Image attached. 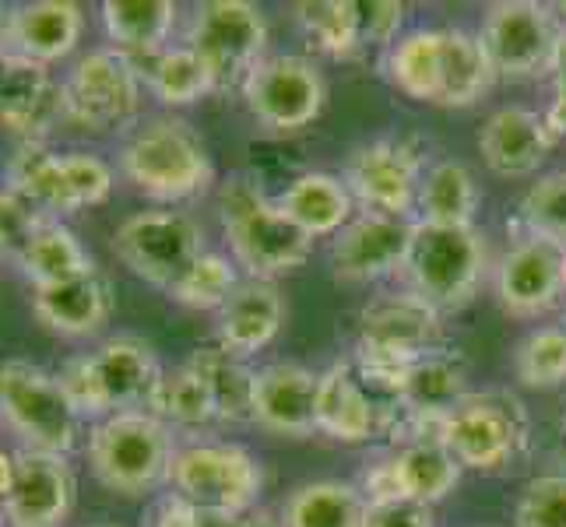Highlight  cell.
<instances>
[{
    "instance_id": "cell-45",
    "label": "cell",
    "mask_w": 566,
    "mask_h": 527,
    "mask_svg": "<svg viewBox=\"0 0 566 527\" xmlns=\"http://www.w3.org/2000/svg\"><path fill=\"white\" fill-rule=\"evenodd\" d=\"M356 18H359L363 50L390 46L405 22V4H398V0H356Z\"/></svg>"
},
{
    "instance_id": "cell-23",
    "label": "cell",
    "mask_w": 566,
    "mask_h": 527,
    "mask_svg": "<svg viewBox=\"0 0 566 527\" xmlns=\"http://www.w3.org/2000/svg\"><path fill=\"white\" fill-rule=\"evenodd\" d=\"M285 320V303L275 282L243 278L229 303L219 309V345L250 359L279 338Z\"/></svg>"
},
{
    "instance_id": "cell-43",
    "label": "cell",
    "mask_w": 566,
    "mask_h": 527,
    "mask_svg": "<svg viewBox=\"0 0 566 527\" xmlns=\"http://www.w3.org/2000/svg\"><path fill=\"white\" fill-rule=\"evenodd\" d=\"M514 527H566V475H538L524 485Z\"/></svg>"
},
{
    "instance_id": "cell-53",
    "label": "cell",
    "mask_w": 566,
    "mask_h": 527,
    "mask_svg": "<svg viewBox=\"0 0 566 527\" xmlns=\"http://www.w3.org/2000/svg\"><path fill=\"white\" fill-rule=\"evenodd\" d=\"M92 527H116V524H92Z\"/></svg>"
},
{
    "instance_id": "cell-2",
    "label": "cell",
    "mask_w": 566,
    "mask_h": 527,
    "mask_svg": "<svg viewBox=\"0 0 566 527\" xmlns=\"http://www.w3.org/2000/svg\"><path fill=\"white\" fill-rule=\"evenodd\" d=\"M120 172L155 201H190L214 183V162L205 138L184 116H155L120 148Z\"/></svg>"
},
{
    "instance_id": "cell-5",
    "label": "cell",
    "mask_w": 566,
    "mask_h": 527,
    "mask_svg": "<svg viewBox=\"0 0 566 527\" xmlns=\"http://www.w3.org/2000/svg\"><path fill=\"white\" fill-rule=\"evenodd\" d=\"M408 292H416L437 314H451L472 303L485 275V236L458 225H412V243L401 264Z\"/></svg>"
},
{
    "instance_id": "cell-21",
    "label": "cell",
    "mask_w": 566,
    "mask_h": 527,
    "mask_svg": "<svg viewBox=\"0 0 566 527\" xmlns=\"http://www.w3.org/2000/svg\"><path fill=\"white\" fill-rule=\"evenodd\" d=\"M32 309L53 335L92 338L113 317V288L99 271L67 278L61 285H46L32 292Z\"/></svg>"
},
{
    "instance_id": "cell-12",
    "label": "cell",
    "mask_w": 566,
    "mask_h": 527,
    "mask_svg": "<svg viewBox=\"0 0 566 527\" xmlns=\"http://www.w3.org/2000/svg\"><path fill=\"white\" fill-rule=\"evenodd\" d=\"M243 99L247 109L271 130H303L314 124L324 99H327V82L321 67L300 53H279L264 56V61L250 71L243 82Z\"/></svg>"
},
{
    "instance_id": "cell-50",
    "label": "cell",
    "mask_w": 566,
    "mask_h": 527,
    "mask_svg": "<svg viewBox=\"0 0 566 527\" xmlns=\"http://www.w3.org/2000/svg\"><path fill=\"white\" fill-rule=\"evenodd\" d=\"M14 475H18V454L0 451V503L8 499L11 485H14Z\"/></svg>"
},
{
    "instance_id": "cell-35",
    "label": "cell",
    "mask_w": 566,
    "mask_h": 527,
    "mask_svg": "<svg viewBox=\"0 0 566 527\" xmlns=\"http://www.w3.org/2000/svg\"><path fill=\"white\" fill-rule=\"evenodd\" d=\"M130 61L138 67L142 82L159 95L166 106H190V103H198L201 95L214 92L208 67L190 46H166L151 56H130Z\"/></svg>"
},
{
    "instance_id": "cell-9",
    "label": "cell",
    "mask_w": 566,
    "mask_h": 527,
    "mask_svg": "<svg viewBox=\"0 0 566 527\" xmlns=\"http://www.w3.org/2000/svg\"><path fill=\"white\" fill-rule=\"evenodd\" d=\"M187 46L201 56L214 92L243 88L268 53V18L247 0H208L193 11Z\"/></svg>"
},
{
    "instance_id": "cell-17",
    "label": "cell",
    "mask_w": 566,
    "mask_h": 527,
    "mask_svg": "<svg viewBox=\"0 0 566 527\" xmlns=\"http://www.w3.org/2000/svg\"><path fill=\"white\" fill-rule=\"evenodd\" d=\"M77 482L64 454L18 451V475L4 499L11 527H61L74 506Z\"/></svg>"
},
{
    "instance_id": "cell-14",
    "label": "cell",
    "mask_w": 566,
    "mask_h": 527,
    "mask_svg": "<svg viewBox=\"0 0 566 527\" xmlns=\"http://www.w3.org/2000/svg\"><path fill=\"white\" fill-rule=\"evenodd\" d=\"M496 299L511 317L535 320L566 296V246L545 236H524L496 264Z\"/></svg>"
},
{
    "instance_id": "cell-30",
    "label": "cell",
    "mask_w": 566,
    "mask_h": 527,
    "mask_svg": "<svg viewBox=\"0 0 566 527\" xmlns=\"http://www.w3.org/2000/svg\"><path fill=\"white\" fill-rule=\"evenodd\" d=\"M369 503L353 482H306L285 499L282 527H366Z\"/></svg>"
},
{
    "instance_id": "cell-10",
    "label": "cell",
    "mask_w": 566,
    "mask_h": 527,
    "mask_svg": "<svg viewBox=\"0 0 566 527\" xmlns=\"http://www.w3.org/2000/svg\"><path fill=\"white\" fill-rule=\"evenodd\" d=\"M116 257L155 288H172L205 253V229L184 211H138L113 232Z\"/></svg>"
},
{
    "instance_id": "cell-7",
    "label": "cell",
    "mask_w": 566,
    "mask_h": 527,
    "mask_svg": "<svg viewBox=\"0 0 566 527\" xmlns=\"http://www.w3.org/2000/svg\"><path fill=\"white\" fill-rule=\"evenodd\" d=\"M169 485L205 517H232L258 506L264 472L240 443H187L177 446Z\"/></svg>"
},
{
    "instance_id": "cell-49",
    "label": "cell",
    "mask_w": 566,
    "mask_h": 527,
    "mask_svg": "<svg viewBox=\"0 0 566 527\" xmlns=\"http://www.w3.org/2000/svg\"><path fill=\"white\" fill-rule=\"evenodd\" d=\"M205 527H282V520H275L261 506H253V510L232 517H205Z\"/></svg>"
},
{
    "instance_id": "cell-15",
    "label": "cell",
    "mask_w": 566,
    "mask_h": 527,
    "mask_svg": "<svg viewBox=\"0 0 566 527\" xmlns=\"http://www.w3.org/2000/svg\"><path fill=\"white\" fill-rule=\"evenodd\" d=\"M461 472L464 467L440 440H419V443H405L398 454L369 464L363 472L359 489L366 503L416 499L433 506L454 493Z\"/></svg>"
},
{
    "instance_id": "cell-18",
    "label": "cell",
    "mask_w": 566,
    "mask_h": 527,
    "mask_svg": "<svg viewBox=\"0 0 566 527\" xmlns=\"http://www.w3.org/2000/svg\"><path fill=\"white\" fill-rule=\"evenodd\" d=\"M321 373L300 362H271L258 369L253 383V422L279 436L317 433Z\"/></svg>"
},
{
    "instance_id": "cell-41",
    "label": "cell",
    "mask_w": 566,
    "mask_h": 527,
    "mask_svg": "<svg viewBox=\"0 0 566 527\" xmlns=\"http://www.w3.org/2000/svg\"><path fill=\"white\" fill-rule=\"evenodd\" d=\"M113 169L88 151H64V214L109 201Z\"/></svg>"
},
{
    "instance_id": "cell-26",
    "label": "cell",
    "mask_w": 566,
    "mask_h": 527,
    "mask_svg": "<svg viewBox=\"0 0 566 527\" xmlns=\"http://www.w3.org/2000/svg\"><path fill=\"white\" fill-rule=\"evenodd\" d=\"M282 211L296 222L306 236H331L356 219L353 208V193H348L342 176H331V172H303L296 180L289 183V190L279 198Z\"/></svg>"
},
{
    "instance_id": "cell-40",
    "label": "cell",
    "mask_w": 566,
    "mask_h": 527,
    "mask_svg": "<svg viewBox=\"0 0 566 527\" xmlns=\"http://www.w3.org/2000/svg\"><path fill=\"white\" fill-rule=\"evenodd\" d=\"M521 225L528 236H545L566 246V169L542 176L521 198Z\"/></svg>"
},
{
    "instance_id": "cell-24",
    "label": "cell",
    "mask_w": 566,
    "mask_h": 527,
    "mask_svg": "<svg viewBox=\"0 0 566 527\" xmlns=\"http://www.w3.org/2000/svg\"><path fill=\"white\" fill-rule=\"evenodd\" d=\"M317 433L338 443H366L380 433V412L366 394L356 369L335 362L321 373L317 387Z\"/></svg>"
},
{
    "instance_id": "cell-22",
    "label": "cell",
    "mask_w": 566,
    "mask_h": 527,
    "mask_svg": "<svg viewBox=\"0 0 566 527\" xmlns=\"http://www.w3.org/2000/svg\"><path fill=\"white\" fill-rule=\"evenodd\" d=\"M85 29V14L71 0H32L8 14V50L35 64H53L74 53Z\"/></svg>"
},
{
    "instance_id": "cell-52",
    "label": "cell",
    "mask_w": 566,
    "mask_h": 527,
    "mask_svg": "<svg viewBox=\"0 0 566 527\" xmlns=\"http://www.w3.org/2000/svg\"><path fill=\"white\" fill-rule=\"evenodd\" d=\"M559 327H563V335H566V309H563V320H559Z\"/></svg>"
},
{
    "instance_id": "cell-6",
    "label": "cell",
    "mask_w": 566,
    "mask_h": 527,
    "mask_svg": "<svg viewBox=\"0 0 566 527\" xmlns=\"http://www.w3.org/2000/svg\"><path fill=\"white\" fill-rule=\"evenodd\" d=\"M0 419L25 443V451L64 454L77 443V412L56 373L29 359L0 362Z\"/></svg>"
},
{
    "instance_id": "cell-34",
    "label": "cell",
    "mask_w": 566,
    "mask_h": 527,
    "mask_svg": "<svg viewBox=\"0 0 566 527\" xmlns=\"http://www.w3.org/2000/svg\"><path fill=\"white\" fill-rule=\"evenodd\" d=\"M14 261L35 288L61 285L67 278L85 275V271H95L88 250L64 222H46Z\"/></svg>"
},
{
    "instance_id": "cell-56",
    "label": "cell",
    "mask_w": 566,
    "mask_h": 527,
    "mask_svg": "<svg viewBox=\"0 0 566 527\" xmlns=\"http://www.w3.org/2000/svg\"><path fill=\"white\" fill-rule=\"evenodd\" d=\"M0 257H4V253H0Z\"/></svg>"
},
{
    "instance_id": "cell-33",
    "label": "cell",
    "mask_w": 566,
    "mask_h": 527,
    "mask_svg": "<svg viewBox=\"0 0 566 527\" xmlns=\"http://www.w3.org/2000/svg\"><path fill=\"white\" fill-rule=\"evenodd\" d=\"M387 77L408 99L437 103L440 77H443V29L408 32L401 43L390 46Z\"/></svg>"
},
{
    "instance_id": "cell-11",
    "label": "cell",
    "mask_w": 566,
    "mask_h": 527,
    "mask_svg": "<svg viewBox=\"0 0 566 527\" xmlns=\"http://www.w3.org/2000/svg\"><path fill=\"white\" fill-rule=\"evenodd\" d=\"M559 22L549 4L535 0H500L482 14L479 43L496 77H535L553 67Z\"/></svg>"
},
{
    "instance_id": "cell-42",
    "label": "cell",
    "mask_w": 566,
    "mask_h": 527,
    "mask_svg": "<svg viewBox=\"0 0 566 527\" xmlns=\"http://www.w3.org/2000/svg\"><path fill=\"white\" fill-rule=\"evenodd\" d=\"M56 380H61L64 394L71 401V408L77 412V419H92V422H103L106 415H113V404L106 398V387L99 380V373H95V362L92 356H71L61 373H56Z\"/></svg>"
},
{
    "instance_id": "cell-51",
    "label": "cell",
    "mask_w": 566,
    "mask_h": 527,
    "mask_svg": "<svg viewBox=\"0 0 566 527\" xmlns=\"http://www.w3.org/2000/svg\"><path fill=\"white\" fill-rule=\"evenodd\" d=\"M8 14H11V8L0 4V50H8Z\"/></svg>"
},
{
    "instance_id": "cell-27",
    "label": "cell",
    "mask_w": 566,
    "mask_h": 527,
    "mask_svg": "<svg viewBox=\"0 0 566 527\" xmlns=\"http://www.w3.org/2000/svg\"><path fill=\"white\" fill-rule=\"evenodd\" d=\"M187 366L208 387L219 422H232V425L253 422V383H258V369H250L243 356L222 345H205L193 348Z\"/></svg>"
},
{
    "instance_id": "cell-20",
    "label": "cell",
    "mask_w": 566,
    "mask_h": 527,
    "mask_svg": "<svg viewBox=\"0 0 566 527\" xmlns=\"http://www.w3.org/2000/svg\"><path fill=\"white\" fill-rule=\"evenodd\" d=\"M559 138L545 124V116L524 106H503L479 130V151L485 166L506 180L535 176Z\"/></svg>"
},
{
    "instance_id": "cell-16",
    "label": "cell",
    "mask_w": 566,
    "mask_h": 527,
    "mask_svg": "<svg viewBox=\"0 0 566 527\" xmlns=\"http://www.w3.org/2000/svg\"><path fill=\"white\" fill-rule=\"evenodd\" d=\"M412 225L390 214L363 211L331 243V271L345 285H369L401 271L412 243Z\"/></svg>"
},
{
    "instance_id": "cell-31",
    "label": "cell",
    "mask_w": 566,
    "mask_h": 527,
    "mask_svg": "<svg viewBox=\"0 0 566 527\" xmlns=\"http://www.w3.org/2000/svg\"><path fill=\"white\" fill-rule=\"evenodd\" d=\"M496 71L485 56L479 35L464 29H443V77H440V95L437 106L464 109L475 106L485 92L493 88Z\"/></svg>"
},
{
    "instance_id": "cell-19",
    "label": "cell",
    "mask_w": 566,
    "mask_h": 527,
    "mask_svg": "<svg viewBox=\"0 0 566 527\" xmlns=\"http://www.w3.org/2000/svg\"><path fill=\"white\" fill-rule=\"evenodd\" d=\"M61 113V85L46 64H35L14 50H0V130L22 134V141H39V130Z\"/></svg>"
},
{
    "instance_id": "cell-47",
    "label": "cell",
    "mask_w": 566,
    "mask_h": 527,
    "mask_svg": "<svg viewBox=\"0 0 566 527\" xmlns=\"http://www.w3.org/2000/svg\"><path fill=\"white\" fill-rule=\"evenodd\" d=\"M142 527H205V514L180 493H163L151 499V506L142 517Z\"/></svg>"
},
{
    "instance_id": "cell-28",
    "label": "cell",
    "mask_w": 566,
    "mask_h": 527,
    "mask_svg": "<svg viewBox=\"0 0 566 527\" xmlns=\"http://www.w3.org/2000/svg\"><path fill=\"white\" fill-rule=\"evenodd\" d=\"M103 25L113 50L127 56H151L169 46L177 25L172 0H103Z\"/></svg>"
},
{
    "instance_id": "cell-46",
    "label": "cell",
    "mask_w": 566,
    "mask_h": 527,
    "mask_svg": "<svg viewBox=\"0 0 566 527\" xmlns=\"http://www.w3.org/2000/svg\"><path fill=\"white\" fill-rule=\"evenodd\" d=\"M366 527H433V506L416 503V499L369 503Z\"/></svg>"
},
{
    "instance_id": "cell-37",
    "label": "cell",
    "mask_w": 566,
    "mask_h": 527,
    "mask_svg": "<svg viewBox=\"0 0 566 527\" xmlns=\"http://www.w3.org/2000/svg\"><path fill=\"white\" fill-rule=\"evenodd\" d=\"M296 18L306 35L338 61H348L363 50L356 0H303V4H296Z\"/></svg>"
},
{
    "instance_id": "cell-54",
    "label": "cell",
    "mask_w": 566,
    "mask_h": 527,
    "mask_svg": "<svg viewBox=\"0 0 566 527\" xmlns=\"http://www.w3.org/2000/svg\"><path fill=\"white\" fill-rule=\"evenodd\" d=\"M563 433H566V412H563Z\"/></svg>"
},
{
    "instance_id": "cell-55",
    "label": "cell",
    "mask_w": 566,
    "mask_h": 527,
    "mask_svg": "<svg viewBox=\"0 0 566 527\" xmlns=\"http://www.w3.org/2000/svg\"><path fill=\"white\" fill-rule=\"evenodd\" d=\"M563 11H566V4H563Z\"/></svg>"
},
{
    "instance_id": "cell-32",
    "label": "cell",
    "mask_w": 566,
    "mask_h": 527,
    "mask_svg": "<svg viewBox=\"0 0 566 527\" xmlns=\"http://www.w3.org/2000/svg\"><path fill=\"white\" fill-rule=\"evenodd\" d=\"M145 412H151L163 425H169L172 433H198V429L219 422L208 387L187 362L163 369L145 398Z\"/></svg>"
},
{
    "instance_id": "cell-38",
    "label": "cell",
    "mask_w": 566,
    "mask_h": 527,
    "mask_svg": "<svg viewBox=\"0 0 566 527\" xmlns=\"http://www.w3.org/2000/svg\"><path fill=\"white\" fill-rule=\"evenodd\" d=\"M243 278L237 275V261L222 257V253L205 250L198 261L187 267V275L169 288V296L187 309H219L229 303Z\"/></svg>"
},
{
    "instance_id": "cell-25",
    "label": "cell",
    "mask_w": 566,
    "mask_h": 527,
    "mask_svg": "<svg viewBox=\"0 0 566 527\" xmlns=\"http://www.w3.org/2000/svg\"><path fill=\"white\" fill-rule=\"evenodd\" d=\"M95 373H99L106 398L113 412H127V408L145 404L148 390L159 380L163 366L155 359V348L138 338V335H116L106 338L99 348L92 351Z\"/></svg>"
},
{
    "instance_id": "cell-13",
    "label": "cell",
    "mask_w": 566,
    "mask_h": 527,
    "mask_svg": "<svg viewBox=\"0 0 566 527\" xmlns=\"http://www.w3.org/2000/svg\"><path fill=\"white\" fill-rule=\"evenodd\" d=\"M422 176L426 166L412 141L377 138L353 151V159L345 166V187L366 211L412 222Z\"/></svg>"
},
{
    "instance_id": "cell-4",
    "label": "cell",
    "mask_w": 566,
    "mask_h": 527,
    "mask_svg": "<svg viewBox=\"0 0 566 527\" xmlns=\"http://www.w3.org/2000/svg\"><path fill=\"white\" fill-rule=\"evenodd\" d=\"M440 443L472 472H506L528 454L532 419L514 390H472L440 425Z\"/></svg>"
},
{
    "instance_id": "cell-1",
    "label": "cell",
    "mask_w": 566,
    "mask_h": 527,
    "mask_svg": "<svg viewBox=\"0 0 566 527\" xmlns=\"http://www.w3.org/2000/svg\"><path fill=\"white\" fill-rule=\"evenodd\" d=\"M219 214L232 261L247 271V278L275 282L296 271L314 250V236H306L282 204L247 176H232L219 187Z\"/></svg>"
},
{
    "instance_id": "cell-44",
    "label": "cell",
    "mask_w": 566,
    "mask_h": 527,
    "mask_svg": "<svg viewBox=\"0 0 566 527\" xmlns=\"http://www.w3.org/2000/svg\"><path fill=\"white\" fill-rule=\"evenodd\" d=\"M46 222H56V219H50L43 208L22 198L18 190H11V187L0 190V253L18 257Z\"/></svg>"
},
{
    "instance_id": "cell-48",
    "label": "cell",
    "mask_w": 566,
    "mask_h": 527,
    "mask_svg": "<svg viewBox=\"0 0 566 527\" xmlns=\"http://www.w3.org/2000/svg\"><path fill=\"white\" fill-rule=\"evenodd\" d=\"M553 103L545 109V124L556 134V138H566V25L556 39V53H553Z\"/></svg>"
},
{
    "instance_id": "cell-8",
    "label": "cell",
    "mask_w": 566,
    "mask_h": 527,
    "mask_svg": "<svg viewBox=\"0 0 566 527\" xmlns=\"http://www.w3.org/2000/svg\"><path fill=\"white\" fill-rule=\"evenodd\" d=\"M61 109L74 127L92 134L127 130L142 109V74L120 50H92L64 77Z\"/></svg>"
},
{
    "instance_id": "cell-3",
    "label": "cell",
    "mask_w": 566,
    "mask_h": 527,
    "mask_svg": "<svg viewBox=\"0 0 566 527\" xmlns=\"http://www.w3.org/2000/svg\"><path fill=\"white\" fill-rule=\"evenodd\" d=\"M177 457L172 429L163 425L145 408L113 412L88 433L92 472L106 489L120 496H142L169 482V467Z\"/></svg>"
},
{
    "instance_id": "cell-39",
    "label": "cell",
    "mask_w": 566,
    "mask_h": 527,
    "mask_svg": "<svg viewBox=\"0 0 566 527\" xmlns=\"http://www.w3.org/2000/svg\"><path fill=\"white\" fill-rule=\"evenodd\" d=\"M514 373L532 390L566 383V335L563 327H535L514 348Z\"/></svg>"
},
{
    "instance_id": "cell-36",
    "label": "cell",
    "mask_w": 566,
    "mask_h": 527,
    "mask_svg": "<svg viewBox=\"0 0 566 527\" xmlns=\"http://www.w3.org/2000/svg\"><path fill=\"white\" fill-rule=\"evenodd\" d=\"M8 187L43 208L50 219L64 214V151L43 141H22L8 162Z\"/></svg>"
},
{
    "instance_id": "cell-29",
    "label": "cell",
    "mask_w": 566,
    "mask_h": 527,
    "mask_svg": "<svg viewBox=\"0 0 566 527\" xmlns=\"http://www.w3.org/2000/svg\"><path fill=\"white\" fill-rule=\"evenodd\" d=\"M475 211H479V187L464 162L443 159L426 169L419 187L416 222L468 229L475 222Z\"/></svg>"
}]
</instances>
